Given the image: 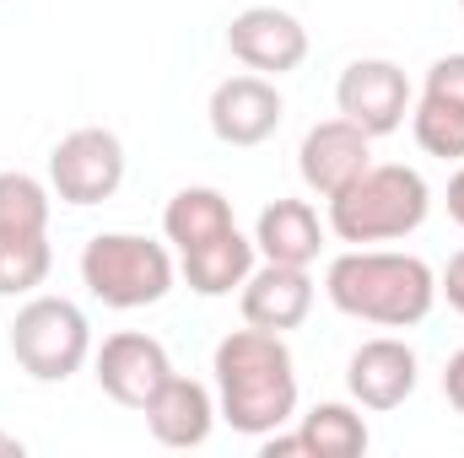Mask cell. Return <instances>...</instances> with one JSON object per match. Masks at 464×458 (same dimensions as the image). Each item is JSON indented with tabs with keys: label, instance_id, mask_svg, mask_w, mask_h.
I'll use <instances>...</instances> for the list:
<instances>
[{
	"label": "cell",
	"instance_id": "obj_1",
	"mask_svg": "<svg viewBox=\"0 0 464 458\" xmlns=\"http://www.w3.org/2000/svg\"><path fill=\"white\" fill-rule=\"evenodd\" d=\"M217 415L237 437H270L297 421V361L276 329H232L211 356Z\"/></svg>",
	"mask_w": 464,
	"mask_h": 458
},
{
	"label": "cell",
	"instance_id": "obj_2",
	"mask_svg": "<svg viewBox=\"0 0 464 458\" xmlns=\"http://www.w3.org/2000/svg\"><path fill=\"white\" fill-rule=\"evenodd\" d=\"M324 297L356 319V324H378V329H416L432 302H438V275L427 259L416 253H394V248H351L341 259H330L324 270Z\"/></svg>",
	"mask_w": 464,
	"mask_h": 458
},
{
	"label": "cell",
	"instance_id": "obj_3",
	"mask_svg": "<svg viewBox=\"0 0 464 458\" xmlns=\"http://www.w3.org/2000/svg\"><path fill=\"white\" fill-rule=\"evenodd\" d=\"M432 189L405 162H367L341 195H330V232L351 248L400 243L427 222Z\"/></svg>",
	"mask_w": 464,
	"mask_h": 458
},
{
	"label": "cell",
	"instance_id": "obj_4",
	"mask_svg": "<svg viewBox=\"0 0 464 458\" xmlns=\"http://www.w3.org/2000/svg\"><path fill=\"white\" fill-rule=\"evenodd\" d=\"M179 281L173 248L151 243L140 232H98L82 248V286L114 308V313H135V308H157Z\"/></svg>",
	"mask_w": 464,
	"mask_h": 458
},
{
	"label": "cell",
	"instance_id": "obj_5",
	"mask_svg": "<svg viewBox=\"0 0 464 458\" xmlns=\"http://www.w3.org/2000/svg\"><path fill=\"white\" fill-rule=\"evenodd\" d=\"M11 356L33 383H65L92 356V324L71 297H27L11 319Z\"/></svg>",
	"mask_w": 464,
	"mask_h": 458
},
{
	"label": "cell",
	"instance_id": "obj_6",
	"mask_svg": "<svg viewBox=\"0 0 464 458\" xmlns=\"http://www.w3.org/2000/svg\"><path fill=\"white\" fill-rule=\"evenodd\" d=\"M124 184V140L114 129L82 124L49 151V189L65 205H103Z\"/></svg>",
	"mask_w": 464,
	"mask_h": 458
},
{
	"label": "cell",
	"instance_id": "obj_7",
	"mask_svg": "<svg viewBox=\"0 0 464 458\" xmlns=\"http://www.w3.org/2000/svg\"><path fill=\"white\" fill-rule=\"evenodd\" d=\"M92 377L98 388L124 405V410H146L151 394L173 377V361H168V345L157 335H140V329H119L92 350Z\"/></svg>",
	"mask_w": 464,
	"mask_h": 458
},
{
	"label": "cell",
	"instance_id": "obj_8",
	"mask_svg": "<svg viewBox=\"0 0 464 458\" xmlns=\"http://www.w3.org/2000/svg\"><path fill=\"white\" fill-rule=\"evenodd\" d=\"M335 109L356 129H367L372 140L394 135L411 114V81L394 60H351L335 81Z\"/></svg>",
	"mask_w": 464,
	"mask_h": 458
},
{
	"label": "cell",
	"instance_id": "obj_9",
	"mask_svg": "<svg viewBox=\"0 0 464 458\" xmlns=\"http://www.w3.org/2000/svg\"><path fill=\"white\" fill-rule=\"evenodd\" d=\"M227 49L237 65H248L254 76H292L308 60V27L281 11V5H248L237 11L227 27Z\"/></svg>",
	"mask_w": 464,
	"mask_h": 458
},
{
	"label": "cell",
	"instance_id": "obj_10",
	"mask_svg": "<svg viewBox=\"0 0 464 458\" xmlns=\"http://www.w3.org/2000/svg\"><path fill=\"white\" fill-rule=\"evenodd\" d=\"M416 383H421V361H416V350L400 340V335L362 340L346 361L351 399H356L362 410H378V415H383V410H400V405L416 394Z\"/></svg>",
	"mask_w": 464,
	"mask_h": 458
},
{
	"label": "cell",
	"instance_id": "obj_11",
	"mask_svg": "<svg viewBox=\"0 0 464 458\" xmlns=\"http://www.w3.org/2000/svg\"><path fill=\"white\" fill-rule=\"evenodd\" d=\"M211 135L222 140V146H265L276 129H281V119H286V103H281V92H276V81L270 76H227V81H217V92H211Z\"/></svg>",
	"mask_w": 464,
	"mask_h": 458
},
{
	"label": "cell",
	"instance_id": "obj_12",
	"mask_svg": "<svg viewBox=\"0 0 464 458\" xmlns=\"http://www.w3.org/2000/svg\"><path fill=\"white\" fill-rule=\"evenodd\" d=\"M367 162H372V135L356 129V124L341 119V114L324 119V124H314V129L303 135V146H297V173H303V184H308L319 200L341 195Z\"/></svg>",
	"mask_w": 464,
	"mask_h": 458
},
{
	"label": "cell",
	"instance_id": "obj_13",
	"mask_svg": "<svg viewBox=\"0 0 464 458\" xmlns=\"http://www.w3.org/2000/svg\"><path fill=\"white\" fill-rule=\"evenodd\" d=\"M237 308H243V324L286 335V329H297L314 313V275L303 264H270L265 259L237 286Z\"/></svg>",
	"mask_w": 464,
	"mask_h": 458
},
{
	"label": "cell",
	"instance_id": "obj_14",
	"mask_svg": "<svg viewBox=\"0 0 464 458\" xmlns=\"http://www.w3.org/2000/svg\"><path fill=\"white\" fill-rule=\"evenodd\" d=\"M140 415H146V432H151L162 448H200V443L211 437V426H217V399H211L206 383L173 372V377L151 394V405H146Z\"/></svg>",
	"mask_w": 464,
	"mask_h": 458
},
{
	"label": "cell",
	"instance_id": "obj_15",
	"mask_svg": "<svg viewBox=\"0 0 464 458\" xmlns=\"http://www.w3.org/2000/svg\"><path fill=\"white\" fill-rule=\"evenodd\" d=\"M254 253H265L270 264H314L324 253V222L308 200H276L259 211L254 222Z\"/></svg>",
	"mask_w": 464,
	"mask_h": 458
},
{
	"label": "cell",
	"instance_id": "obj_16",
	"mask_svg": "<svg viewBox=\"0 0 464 458\" xmlns=\"http://www.w3.org/2000/svg\"><path fill=\"white\" fill-rule=\"evenodd\" d=\"M254 270V237H243L237 227L217 232L211 243L179 253V275L189 281L195 297H232Z\"/></svg>",
	"mask_w": 464,
	"mask_h": 458
},
{
	"label": "cell",
	"instance_id": "obj_17",
	"mask_svg": "<svg viewBox=\"0 0 464 458\" xmlns=\"http://www.w3.org/2000/svg\"><path fill=\"white\" fill-rule=\"evenodd\" d=\"M227 227H237V222H232V200L222 189H206V184L179 189V195L168 200V211H162V232H168V243H173L179 253L211 243L217 232H227Z\"/></svg>",
	"mask_w": 464,
	"mask_h": 458
},
{
	"label": "cell",
	"instance_id": "obj_18",
	"mask_svg": "<svg viewBox=\"0 0 464 458\" xmlns=\"http://www.w3.org/2000/svg\"><path fill=\"white\" fill-rule=\"evenodd\" d=\"M297 443L308 458H356L367 453V421L351 405H314L308 415H297Z\"/></svg>",
	"mask_w": 464,
	"mask_h": 458
},
{
	"label": "cell",
	"instance_id": "obj_19",
	"mask_svg": "<svg viewBox=\"0 0 464 458\" xmlns=\"http://www.w3.org/2000/svg\"><path fill=\"white\" fill-rule=\"evenodd\" d=\"M49 211H54V189H49V184H38V178L22 173V167L0 173V232H5V237L49 232Z\"/></svg>",
	"mask_w": 464,
	"mask_h": 458
},
{
	"label": "cell",
	"instance_id": "obj_20",
	"mask_svg": "<svg viewBox=\"0 0 464 458\" xmlns=\"http://www.w3.org/2000/svg\"><path fill=\"white\" fill-rule=\"evenodd\" d=\"M54 270V248L49 232H27V237H5L0 232V297H33Z\"/></svg>",
	"mask_w": 464,
	"mask_h": 458
},
{
	"label": "cell",
	"instance_id": "obj_21",
	"mask_svg": "<svg viewBox=\"0 0 464 458\" xmlns=\"http://www.w3.org/2000/svg\"><path fill=\"white\" fill-rule=\"evenodd\" d=\"M411 129H416V146H421L427 157L464 162V109L459 103L421 92V103L411 109Z\"/></svg>",
	"mask_w": 464,
	"mask_h": 458
},
{
	"label": "cell",
	"instance_id": "obj_22",
	"mask_svg": "<svg viewBox=\"0 0 464 458\" xmlns=\"http://www.w3.org/2000/svg\"><path fill=\"white\" fill-rule=\"evenodd\" d=\"M421 92L449 98V103H459V109H464V54H443V60H432V71H427V87H421Z\"/></svg>",
	"mask_w": 464,
	"mask_h": 458
},
{
	"label": "cell",
	"instance_id": "obj_23",
	"mask_svg": "<svg viewBox=\"0 0 464 458\" xmlns=\"http://www.w3.org/2000/svg\"><path fill=\"white\" fill-rule=\"evenodd\" d=\"M438 297L464 319V248L459 253H449V264H443V275H438Z\"/></svg>",
	"mask_w": 464,
	"mask_h": 458
},
{
	"label": "cell",
	"instance_id": "obj_24",
	"mask_svg": "<svg viewBox=\"0 0 464 458\" xmlns=\"http://www.w3.org/2000/svg\"><path fill=\"white\" fill-rule=\"evenodd\" d=\"M443 399L464 415V350H454V356H449V367H443Z\"/></svg>",
	"mask_w": 464,
	"mask_h": 458
},
{
	"label": "cell",
	"instance_id": "obj_25",
	"mask_svg": "<svg viewBox=\"0 0 464 458\" xmlns=\"http://www.w3.org/2000/svg\"><path fill=\"white\" fill-rule=\"evenodd\" d=\"M449 216H454V227H464V167L449 178Z\"/></svg>",
	"mask_w": 464,
	"mask_h": 458
},
{
	"label": "cell",
	"instance_id": "obj_26",
	"mask_svg": "<svg viewBox=\"0 0 464 458\" xmlns=\"http://www.w3.org/2000/svg\"><path fill=\"white\" fill-rule=\"evenodd\" d=\"M0 453H5V458H22V453H27V443H22L16 432H0Z\"/></svg>",
	"mask_w": 464,
	"mask_h": 458
},
{
	"label": "cell",
	"instance_id": "obj_27",
	"mask_svg": "<svg viewBox=\"0 0 464 458\" xmlns=\"http://www.w3.org/2000/svg\"><path fill=\"white\" fill-rule=\"evenodd\" d=\"M459 5H464V0H459Z\"/></svg>",
	"mask_w": 464,
	"mask_h": 458
}]
</instances>
